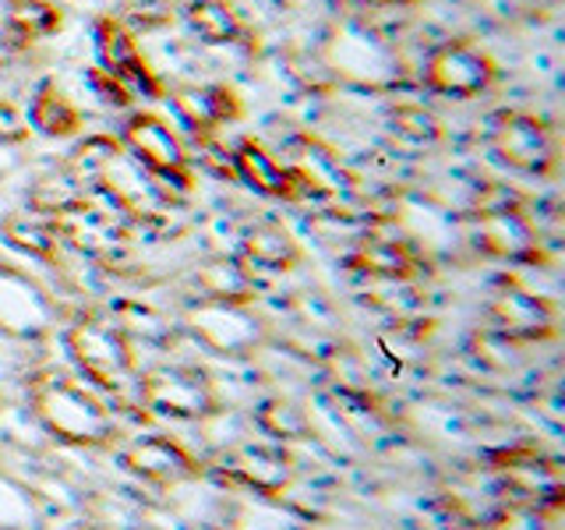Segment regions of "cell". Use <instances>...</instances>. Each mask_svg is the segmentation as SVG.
Returning <instances> with one entry per match:
<instances>
[{
  "label": "cell",
  "mask_w": 565,
  "mask_h": 530,
  "mask_svg": "<svg viewBox=\"0 0 565 530\" xmlns=\"http://www.w3.org/2000/svg\"><path fill=\"white\" fill-rule=\"evenodd\" d=\"M43 520L40 495L14 474L0 470V530H35Z\"/></svg>",
  "instance_id": "cell-24"
},
{
  "label": "cell",
  "mask_w": 565,
  "mask_h": 530,
  "mask_svg": "<svg viewBox=\"0 0 565 530\" xmlns=\"http://www.w3.org/2000/svg\"><path fill=\"white\" fill-rule=\"evenodd\" d=\"M290 170L300 181V191H305V194L329 199V194H340V188H343V170L335 167V159L329 156V149L300 146L297 156H294V163H290Z\"/></svg>",
  "instance_id": "cell-23"
},
{
  "label": "cell",
  "mask_w": 565,
  "mask_h": 530,
  "mask_svg": "<svg viewBox=\"0 0 565 530\" xmlns=\"http://www.w3.org/2000/svg\"><path fill=\"white\" fill-rule=\"evenodd\" d=\"M4 237L11 247L18 252H25L29 258H43V262H53L57 258V234H53L50 220H40V216H29V212H18V216H8L4 220Z\"/></svg>",
  "instance_id": "cell-27"
},
{
  "label": "cell",
  "mask_w": 565,
  "mask_h": 530,
  "mask_svg": "<svg viewBox=\"0 0 565 530\" xmlns=\"http://www.w3.org/2000/svg\"><path fill=\"white\" fill-rule=\"evenodd\" d=\"M61 29V11L50 0H8L4 22H0V43H35Z\"/></svg>",
  "instance_id": "cell-20"
},
{
  "label": "cell",
  "mask_w": 565,
  "mask_h": 530,
  "mask_svg": "<svg viewBox=\"0 0 565 530\" xmlns=\"http://www.w3.org/2000/svg\"><path fill=\"white\" fill-rule=\"evenodd\" d=\"M388 131H393L403 146L414 149H431L441 141V124L424 110V106H396L388 114Z\"/></svg>",
  "instance_id": "cell-29"
},
{
  "label": "cell",
  "mask_w": 565,
  "mask_h": 530,
  "mask_svg": "<svg viewBox=\"0 0 565 530\" xmlns=\"http://www.w3.org/2000/svg\"><path fill=\"white\" fill-rule=\"evenodd\" d=\"M491 332L509 343H541L558 332V311L552 300L523 287H502L488 305Z\"/></svg>",
  "instance_id": "cell-10"
},
{
  "label": "cell",
  "mask_w": 565,
  "mask_h": 530,
  "mask_svg": "<svg viewBox=\"0 0 565 530\" xmlns=\"http://www.w3.org/2000/svg\"><path fill=\"white\" fill-rule=\"evenodd\" d=\"M184 329L223 358H252L269 343V329L247 305H226V300H194L184 311Z\"/></svg>",
  "instance_id": "cell-4"
},
{
  "label": "cell",
  "mask_w": 565,
  "mask_h": 530,
  "mask_svg": "<svg viewBox=\"0 0 565 530\" xmlns=\"http://www.w3.org/2000/svg\"><path fill=\"white\" fill-rule=\"evenodd\" d=\"M124 467L156 488L184 485L191 477H199V470H202L199 459H194L181 442L163 438V435L135 438L131 446L124 449Z\"/></svg>",
  "instance_id": "cell-14"
},
{
  "label": "cell",
  "mask_w": 565,
  "mask_h": 530,
  "mask_svg": "<svg viewBox=\"0 0 565 530\" xmlns=\"http://www.w3.org/2000/svg\"><path fill=\"white\" fill-rule=\"evenodd\" d=\"M188 22L212 46L244 43V22L237 18L234 8L223 4V0H194L191 11H188Z\"/></svg>",
  "instance_id": "cell-25"
},
{
  "label": "cell",
  "mask_w": 565,
  "mask_h": 530,
  "mask_svg": "<svg viewBox=\"0 0 565 530\" xmlns=\"http://www.w3.org/2000/svg\"><path fill=\"white\" fill-rule=\"evenodd\" d=\"M470 241L484 255L502 262H534L541 258V237L526 220L523 199L502 184H488L467 220Z\"/></svg>",
  "instance_id": "cell-2"
},
{
  "label": "cell",
  "mask_w": 565,
  "mask_h": 530,
  "mask_svg": "<svg viewBox=\"0 0 565 530\" xmlns=\"http://www.w3.org/2000/svg\"><path fill=\"white\" fill-rule=\"evenodd\" d=\"M67 350L75 364L85 371L96 385L120 393L135 379V347L128 332L114 326L110 318L85 315L67 326Z\"/></svg>",
  "instance_id": "cell-3"
},
{
  "label": "cell",
  "mask_w": 565,
  "mask_h": 530,
  "mask_svg": "<svg viewBox=\"0 0 565 530\" xmlns=\"http://www.w3.org/2000/svg\"><path fill=\"white\" fill-rule=\"evenodd\" d=\"M488 146L505 167L520 173L547 177L558 163V138L552 124L523 110L494 114L488 124Z\"/></svg>",
  "instance_id": "cell-6"
},
{
  "label": "cell",
  "mask_w": 565,
  "mask_h": 530,
  "mask_svg": "<svg viewBox=\"0 0 565 530\" xmlns=\"http://www.w3.org/2000/svg\"><path fill=\"white\" fill-rule=\"evenodd\" d=\"M502 481L523 502H534L537 509L562 502V474L555 464L537 456H509L502 464Z\"/></svg>",
  "instance_id": "cell-18"
},
{
  "label": "cell",
  "mask_w": 565,
  "mask_h": 530,
  "mask_svg": "<svg viewBox=\"0 0 565 530\" xmlns=\"http://www.w3.org/2000/svg\"><path fill=\"white\" fill-rule=\"evenodd\" d=\"M8 124H14V128H25V120L18 117L14 106H11V103H0V138H8V141H18V138H22V135H14V131L8 128Z\"/></svg>",
  "instance_id": "cell-31"
},
{
  "label": "cell",
  "mask_w": 565,
  "mask_h": 530,
  "mask_svg": "<svg viewBox=\"0 0 565 530\" xmlns=\"http://www.w3.org/2000/svg\"><path fill=\"white\" fill-rule=\"evenodd\" d=\"M220 477L230 485H237L252 495H269L279 499L282 491L294 485V456L276 446H255V442H241L230 446L220 459Z\"/></svg>",
  "instance_id": "cell-11"
},
{
  "label": "cell",
  "mask_w": 565,
  "mask_h": 530,
  "mask_svg": "<svg viewBox=\"0 0 565 530\" xmlns=\"http://www.w3.org/2000/svg\"><path fill=\"white\" fill-rule=\"evenodd\" d=\"M230 167L241 177L247 188H255L265 199H300V181L294 177L290 167H282L273 152H265L258 141H241V146L230 152Z\"/></svg>",
  "instance_id": "cell-17"
},
{
  "label": "cell",
  "mask_w": 565,
  "mask_h": 530,
  "mask_svg": "<svg viewBox=\"0 0 565 530\" xmlns=\"http://www.w3.org/2000/svg\"><path fill=\"white\" fill-rule=\"evenodd\" d=\"M53 326H57V300L29 273L0 265V332L11 340H43Z\"/></svg>",
  "instance_id": "cell-7"
},
{
  "label": "cell",
  "mask_w": 565,
  "mask_h": 530,
  "mask_svg": "<svg viewBox=\"0 0 565 530\" xmlns=\"http://www.w3.org/2000/svg\"><path fill=\"white\" fill-rule=\"evenodd\" d=\"M50 226H53V234H57V241L71 244L75 252L88 258H114L124 247V241H128V230H124L120 220H114V212H103L78 199L53 209Z\"/></svg>",
  "instance_id": "cell-12"
},
{
  "label": "cell",
  "mask_w": 565,
  "mask_h": 530,
  "mask_svg": "<svg viewBox=\"0 0 565 530\" xmlns=\"http://www.w3.org/2000/svg\"><path fill=\"white\" fill-rule=\"evenodd\" d=\"M258 428L273 438H308L311 435V411L294 400L273 396L258 406Z\"/></svg>",
  "instance_id": "cell-28"
},
{
  "label": "cell",
  "mask_w": 565,
  "mask_h": 530,
  "mask_svg": "<svg viewBox=\"0 0 565 530\" xmlns=\"http://www.w3.org/2000/svg\"><path fill=\"white\" fill-rule=\"evenodd\" d=\"M234 530H308L287 509H279L269 495H255L252 502H241L234 512Z\"/></svg>",
  "instance_id": "cell-30"
},
{
  "label": "cell",
  "mask_w": 565,
  "mask_h": 530,
  "mask_svg": "<svg viewBox=\"0 0 565 530\" xmlns=\"http://www.w3.org/2000/svg\"><path fill=\"white\" fill-rule=\"evenodd\" d=\"M96 53L103 71L110 75L117 88H135L141 96H159V82L152 75L149 61L141 57L138 43L131 40V32L124 29L117 18H103L96 29Z\"/></svg>",
  "instance_id": "cell-13"
},
{
  "label": "cell",
  "mask_w": 565,
  "mask_h": 530,
  "mask_svg": "<svg viewBox=\"0 0 565 530\" xmlns=\"http://www.w3.org/2000/svg\"><path fill=\"white\" fill-rule=\"evenodd\" d=\"M32 124L40 128L43 135L50 138H67V135H75L78 131V110H75V103H71L57 85H40V93H35L32 99V110H29Z\"/></svg>",
  "instance_id": "cell-26"
},
{
  "label": "cell",
  "mask_w": 565,
  "mask_h": 530,
  "mask_svg": "<svg viewBox=\"0 0 565 530\" xmlns=\"http://www.w3.org/2000/svg\"><path fill=\"white\" fill-rule=\"evenodd\" d=\"M350 265L358 273L379 276V279H411L424 269V258L411 237L385 234V230H367L364 237H358Z\"/></svg>",
  "instance_id": "cell-16"
},
{
  "label": "cell",
  "mask_w": 565,
  "mask_h": 530,
  "mask_svg": "<svg viewBox=\"0 0 565 530\" xmlns=\"http://www.w3.org/2000/svg\"><path fill=\"white\" fill-rule=\"evenodd\" d=\"M173 103L194 131H209V128H216V124H226L230 117H237L234 93H230V88H216V85L177 88Z\"/></svg>",
  "instance_id": "cell-22"
},
{
  "label": "cell",
  "mask_w": 565,
  "mask_h": 530,
  "mask_svg": "<svg viewBox=\"0 0 565 530\" xmlns=\"http://www.w3.org/2000/svg\"><path fill=\"white\" fill-rule=\"evenodd\" d=\"M141 403L156 417H170V421H205L220 411L216 385H212V379L202 368L191 364L152 368L141 379Z\"/></svg>",
  "instance_id": "cell-5"
},
{
  "label": "cell",
  "mask_w": 565,
  "mask_h": 530,
  "mask_svg": "<svg viewBox=\"0 0 565 530\" xmlns=\"http://www.w3.org/2000/svg\"><path fill=\"white\" fill-rule=\"evenodd\" d=\"M241 252L252 265H262V269L273 273H287L300 262V244L279 223H255L241 237Z\"/></svg>",
  "instance_id": "cell-21"
},
{
  "label": "cell",
  "mask_w": 565,
  "mask_h": 530,
  "mask_svg": "<svg viewBox=\"0 0 565 530\" xmlns=\"http://www.w3.org/2000/svg\"><path fill=\"white\" fill-rule=\"evenodd\" d=\"M494 75H499L494 61L481 46H473L467 40L441 43L428 57V64H424V85H428L431 93L452 96V99L481 96L494 82Z\"/></svg>",
  "instance_id": "cell-8"
},
{
  "label": "cell",
  "mask_w": 565,
  "mask_h": 530,
  "mask_svg": "<svg viewBox=\"0 0 565 530\" xmlns=\"http://www.w3.org/2000/svg\"><path fill=\"white\" fill-rule=\"evenodd\" d=\"M375 4H388V8H399V4H411V0H375Z\"/></svg>",
  "instance_id": "cell-32"
},
{
  "label": "cell",
  "mask_w": 565,
  "mask_h": 530,
  "mask_svg": "<svg viewBox=\"0 0 565 530\" xmlns=\"http://www.w3.org/2000/svg\"><path fill=\"white\" fill-rule=\"evenodd\" d=\"M194 287L202 300H226V305H252L255 300V279L247 265L234 258H212L194 269Z\"/></svg>",
  "instance_id": "cell-19"
},
{
  "label": "cell",
  "mask_w": 565,
  "mask_h": 530,
  "mask_svg": "<svg viewBox=\"0 0 565 530\" xmlns=\"http://www.w3.org/2000/svg\"><path fill=\"white\" fill-rule=\"evenodd\" d=\"M329 57L340 75H347L353 82H364V85H385L396 71L388 46L379 40V35L364 32L361 25H347L335 32Z\"/></svg>",
  "instance_id": "cell-15"
},
{
  "label": "cell",
  "mask_w": 565,
  "mask_h": 530,
  "mask_svg": "<svg viewBox=\"0 0 565 530\" xmlns=\"http://www.w3.org/2000/svg\"><path fill=\"white\" fill-rule=\"evenodd\" d=\"M124 149L135 159L138 167H146L149 177L156 181H167L177 188H188L191 184V173H188V152L163 120L152 117V114H135L128 124H124Z\"/></svg>",
  "instance_id": "cell-9"
},
{
  "label": "cell",
  "mask_w": 565,
  "mask_h": 530,
  "mask_svg": "<svg viewBox=\"0 0 565 530\" xmlns=\"http://www.w3.org/2000/svg\"><path fill=\"white\" fill-rule=\"evenodd\" d=\"M32 414L43 424L50 435H57L67 446L96 449L114 442L117 424L110 411L93 396L85 393L78 382H71L64 375H35L32 379Z\"/></svg>",
  "instance_id": "cell-1"
}]
</instances>
